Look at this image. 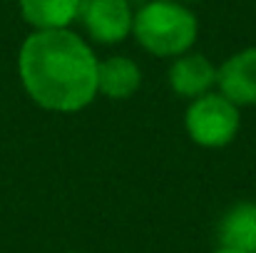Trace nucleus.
I'll return each mask as SVG.
<instances>
[{
    "label": "nucleus",
    "mask_w": 256,
    "mask_h": 253,
    "mask_svg": "<svg viewBox=\"0 0 256 253\" xmlns=\"http://www.w3.org/2000/svg\"><path fill=\"white\" fill-rule=\"evenodd\" d=\"M219 241L224 249L256 251V201H244L229 209L219 224Z\"/></svg>",
    "instance_id": "nucleus-9"
},
{
    "label": "nucleus",
    "mask_w": 256,
    "mask_h": 253,
    "mask_svg": "<svg viewBox=\"0 0 256 253\" xmlns=\"http://www.w3.org/2000/svg\"><path fill=\"white\" fill-rule=\"evenodd\" d=\"M254 253H256V251H254Z\"/></svg>",
    "instance_id": "nucleus-11"
},
{
    "label": "nucleus",
    "mask_w": 256,
    "mask_h": 253,
    "mask_svg": "<svg viewBox=\"0 0 256 253\" xmlns=\"http://www.w3.org/2000/svg\"><path fill=\"white\" fill-rule=\"evenodd\" d=\"M87 35L102 45L122 42L132 32L134 12L127 0H82L80 10Z\"/></svg>",
    "instance_id": "nucleus-4"
},
{
    "label": "nucleus",
    "mask_w": 256,
    "mask_h": 253,
    "mask_svg": "<svg viewBox=\"0 0 256 253\" xmlns=\"http://www.w3.org/2000/svg\"><path fill=\"white\" fill-rule=\"evenodd\" d=\"M20 82L50 112H80L97 94V60L70 30H35L18 55Z\"/></svg>",
    "instance_id": "nucleus-1"
},
{
    "label": "nucleus",
    "mask_w": 256,
    "mask_h": 253,
    "mask_svg": "<svg viewBox=\"0 0 256 253\" xmlns=\"http://www.w3.org/2000/svg\"><path fill=\"white\" fill-rule=\"evenodd\" d=\"M216 82V70L214 65L194 52V55H182L170 67V87L182 97H202L209 92V87Z\"/></svg>",
    "instance_id": "nucleus-6"
},
{
    "label": "nucleus",
    "mask_w": 256,
    "mask_h": 253,
    "mask_svg": "<svg viewBox=\"0 0 256 253\" xmlns=\"http://www.w3.org/2000/svg\"><path fill=\"white\" fill-rule=\"evenodd\" d=\"M214 253H244V251H234V249H224V246H222L219 251H214Z\"/></svg>",
    "instance_id": "nucleus-10"
},
{
    "label": "nucleus",
    "mask_w": 256,
    "mask_h": 253,
    "mask_svg": "<svg viewBox=\"0 0 256 253\" xmlns=\"http://www.w3.org/2000/svg\"><path fill=\"white\" fill-rule=\"evenodd\" d=\"M186 134L194 144L206 149H222L234 142L239 132V107L222 92H206L196 97L184 114Z\"/></svg>",
    "instance_id": "nucleus-3"
},
{
    "label": "nucleus",
    "mask_w": 256,
    "mask_h": 253,
    "mask_svg": "<svg viewBox=\"0 0 256 253\" xmlns=\"http://www.w3.org/2000/svg\"><path fill=\"white\" fill-rule=\"evenodd\" d=\"M132 32L147 52L174 57L184 55L194 45L199 25L189 7L172 0H154L134 12Z\"/></svg>",
    "instance_id": "nucleus-2"
},
{
    "label": "nucleus",
    "mask_w": 256,
    "mask_h": 253,
    "mask_svg": "<svg viewBox=\"0 0 256 253\" xmlns=\"http://www.w3.org/2000/svg\"><path fill=\"white\" fill-rule=\"evenodd\" d=\"M142 84V72L130 57H107L97 62V92L107 94L110 99H127Z\"/></svg>",
    "instance_id": "nucleus-8"
},
{
    "label": "nucleus",
    "mask_w": 256,
    "mask_h": 253,
    "mask_svg": "<svg viewBox=\"0 0 256 253\" xmlns=\"http://www.w3.org/2000/svg\"><path fill=\"white\" fill-rule=\"evenodd\" d=\"M80 10L82 0H20V15L35 30H68Z\"/></svg>",
    "instance_id": "nucleus-7"
},
{
    "label": "nucleus",
    "mask_w": 256,
    "mask_h": 253,
    "mask_svg": "<svg viewBox=\"0 0 256 253\" xmlns=\"http://www.w3.org/2000/svg\"><path fill=\"white\" fill-rule=\"evenodd\" d=\"M216 84L236 107L256 104V47L232 55L216 70Z\"/></svg>",
    "instance_id": "nucleus-5"
}]
</instances>
